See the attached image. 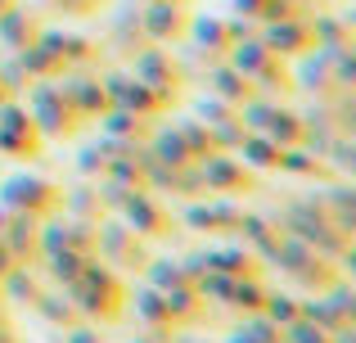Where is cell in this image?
Listing matches in <instances>:
<instances>
[{"label":"cell","instance_id":"1","mask_svg":"<svg viewBox=\"0 0 356 343\" xmlns=\"http://www.w3.org/2000/svg\"><path fill=\"white\" fill-rule=\"evenodd\" d=\"M63 294L72 298L81 321H95V326H113L127 308V280L113 271L108 262H99L95 253L81 262V276L72 285H63Z\"/></svg>","mask_w":356,"mask_h":343},{"label":"cell","instance_id":"2","mask_svg":"<svg viewBox=\"0 0 356 343\" xmlns=\"http://www.w3.org/2000/svg\"><path fill=\"white\" fill-rule=\"evenodd\" d=\"M95 257L113 271H145L149 248L127 221H95Z\"/></svg>","mask_w":356,"mask_h":343},{"label":"cell","instance_id":"3","mask_svg":"<svg viewBox=\"0 0 356 343\" xmlns=\"http://www.w3.org/2000/svg\"><path fill=\"white\" fill-rule=\"evenodd\" d=\"M0 208L27 212V217H50V212H59V190L41 176H14L0 190Z\"/></svg>","mask_w":356,"mask_h":343},{"label":"cell","instance_id":"4","mask_svg":"<svg viewBox=\"0 0 356 343\" xmlns=\"http://www.w3.org/2000/svg\"><path fill=\"white\" fill-rule=\"evenodd\" d=\"M122 221H127L131 230H136L140 239H167L172 235V221H167V212L158 208L154 199H149L145 190H131L127 194V203H122Z\"/></svg>","mask_w":356,"mask_h":343},{"label":"cell","instance_id":"5","mask_svg":"<svg viewBox=\"0 0 356 343\" xmlns=\"http://www.w3.org/2000/svg\"><path fill=\"white\" fill-rule=\"evenodd\" d=\"M36 230H41V217H27V212H9L5 230H0V244L14 262H36Z\"/></svg>","mask_w":356,"mask_h":343},{"label":"cell","instance_id":"6","mask_svg":"<svg viewBox=\"0 0 356 343\" xmlns=\"http://www.w3.org/2000/svg\"><path fill=\"white\" fill-rule=\"evenodd\" d=\"M127 303L136 308V317H140V326H145V330H176L172 326V312H167L163 289L140 285V289H127Z\"/></svg>","mask_w":356,"mask_h":343},{"label":"cell","instance_id":"7","mask_svg":"<svg viewBox=\"0 0 356 343\" xmlns=\"http://www.w3.org/2000/svg\"><path fill=\"white\" fill-rule=\"evenodd\" d=\"M36 294H41V280H36L32 262H14L0 276V303H9V308H32Z\"/></svg>","mask_w":356,"mask_h":343},{"label":"cell","instance_id":"8","mask_svg":"<svg viewBox=\"0 0 356 343\" xmlns=\"http://www.w3.org/2000/svg\"><path fill=\"white\" fill-rule=\"evenodd\" d=\"M298 317L312 321V326H321V330H330V335L348 326V312H343L325 289L321 294H298Z\"/></svg>","mask_w":356,"mask_h":343},{"label":"cell","instance_id":"9","mask_svg":"<svg viewBox=\"0 0 356 343\" xmlns=\"http://www.w3.org/2000/svg\"><path fill=\"white\" fill-rule=\"evenodd\" d=\"M32 312L45 321V326H54V330H68V326H77V321H81V317H77V308H72V298L59 289V285H54V289H41V294H36V298H32Z\"/></svg>","mask_w":356,"mask_h":343},{"label":"cell","instance_id":"10","mask_svg":"<svg viewBox=\"0 0 356 343\" xmlns=\"http://www.w3.org/2000/svg\"><path fill=\"white\" fill-rule=\"evenodd\" d=\"M32 104H36V122H41L50 136H63V131H72V118H68V99H63V90H50V86H41V90L32 95Z\"/></svg>","mask_w":356,"mask_h":343},{"label":"cell","instance_id":"11","mask_svg":"<svg viewBox=\"0 0 356 343\" xmlns=\"http://www.w3.org/2000/svg\"><path fill=\"white\" fill-rule=\"evenodd\" d=\"M163 298H167V312H172V326H199V321L208 317V303L199 298L194 285H176V289H167Z\"/></svg>","mask_w":356,"mask_h":343},{"label":"cell","instance_id":"12","mask_svg":"<svg viewBox=\"0 0 356 343\" xmlns=\"http://www.w3.org/2000/svg\"><path fill=\"white\" fill-rule=\"evenodd\" d=\"M208 266L226 276H257V257H252L248 244H226V248H208Z\"/></svg>","mask_w":356,"mask_h":343},{"label":"cell","instance_id":"13","mask_svg":"<svg viewBox=\"0 0 356 343\" xmlns=\"http://www.w3.org/2000/svg\"><path fill=\"white\" fill-rule=\"evenodd\" d=\"M199 176H203V185H212V190H252V176L230 159H208Z\"/></svg>","mask_w":356,"mask_h":343},{"label":"cell","instance_id":"14","mask_svg":"<svg viewBox=\"0 0 356 343\" xmlns=\"http://www.w3.org/2000/svg\"><path fill=\"white\" fill-rule=\"evenodd\" d=\"M261 303H266V285H261L257 276H239V280L230 285L226 308H235L239 317H248V312H261Z\"/></svg>","mask_w":356,"mask_h":343},{"label":"cell","instance_id":"15","mask_svg":"<svg viewBox=\"0 0 356 343\" xmlns=\"http://www.w3.org/2000/svg\"><path fill=\"white\" fill-rule=\"evenodd\" d=\"M86 257H90V253H77V248H68V244H63L59 253L41 257V262H45V271H50V280L63 289V285H72V280L81 276V262H86Z\"/></svg>","mask_w":356,"mask_h":343},{"label":"cell","instance_id":"16","mask_svg":"<svg viewBox=\"0 0 356 343\" xmlns=\"http://www.w3.org/2000/svg\"><path fill=\"white\" fill-rule=\"evenodd\" d=\"M145 285H154V289H176V285H190L185 280V271H181V257H149L145 262Z\"/></svg>","mask_w":356,"mask_h":343},{"label":"cell","instance_id":"17","mask_svg":"<svg viewBox=\"0 0 356 343\" xmlns=\"http://www.w3.org/2000/svg\"><path fill=\"white\" fill-rule=\"evenodd\" d=\"M235 339L239 343H280V326H275V321H266L261 312H248V317H239Z\"/></svg>","mask_w":356,"mask_h":343},{"label":"cell","instance_id":"18","mask_svg":"<svg viewBox=\"0 0 356 343\" xmlns=\"http://www.w3.org/2000/svg\"><path fill=\"white\" fill-rule=\"evenodd\" d=\"M230 285H235V276H226V271H203L199 280H194V289H199V298L208 303V308H226V298H230Z\"/></svg>","mask_w":356,"mask_h":343},{"label":"cell","instance_id":"19","mask_svg":"<svg viewBox=\"0 0 356 343\" xmlns=\"http://www.w3.org/2000/svg\"><path fill=\"white\" fill-rule=\"evenodd\" d=\"M261 317L275 321V326H289V321H298V294H289V289H266Z\"/></svg>","mask_w":356,"mask_h":343},{"label":"cell","instance_id":"20","mask_svg":"<svg viewBox=\"0 0 356 343\" xmlns=\"http://www.w3.org/2000/svg\"><path fill=\"white\" fill-rule=\"evenodd\" d=\"M63 244L77 248V253H95V221L63 217Z\"/></svg>","mask_w":356,"mask_h":343},{"label":"cell","instance_id":"21","mask_svg":"<svg viewBox=\"0 0 356 343\" xmlns=\"http://www.w3.org/2000/svg\"><path fill=\"white\" fill-rule=\"evenodd\" d=\"M280 339L284 343H330V330H321V326H312V321H289V326H280Z\"/></svg>","mask_w":356,"mask_h":343},{"label":"cell","instance_id":"22","mask_svg":"<svg viewBox=\"0 0 356 343\" xmlns=\"http://www.w3.org/2000/svg\"><path fill=\"white\" fill-rule=\"evenodd\" d=\"M243 159L257 163V168H280V145L266 141V136H252V141H243Z\"/></svg>","mask_w":356,"mask_h":343},{"label":"cell","instance_id":"23","mask_svg":"<svg viewBox=\"0 0 356 343\" xmlns=\"http://www.w3.org/2000/svg\"><path fill=\"white\" fill-rule=\"evenodd\" d=\"M270 230H275V226H270L266 217H257V212H243V217H239V230H235V235H239L243 244L252 248V244H261V239H266Z\"/></svg>","mask_w":356,"mask_h":343},{"label":"cell","instance_id":"24","mask_svg":"<svg viewBox=\"0 0 356 343\" xmlns=\"http://www.w3.org/2000/svg\"><path fill=\"white\" fill-rule=\"evenodd\" d=\"M59 343H104V330L95 321H77V326L59 330Z\"/></svg>","mask_w":356,"mask_h":343},{"label":"cell","instance_id":"25","mask_svg":"<svg viewBox=\"0 0 356 343\" xmlns=\"http://www.w3.org/2000/svg\"><path fill=\"white\" fill-rule=\"evenodd\" d=\"M217 86H221V95H226V99H235V104H239L243 95H248V86H243L235 72H221V77H217Z\"/></svg>","mask_w":356,"mask_h":343},{"label":"cell","instance_id":"26","mask_svg":"<svg viewBox=\"0 0 356 343\" xmlns=\"http://www.w3.org/2000/svg\"><path fill=\"white\" fill-rule=\"evenodd\" d=\"M185 226H190V230H212V208H203V203H194V208L185 212Z\"/></svg>","mask_w":356,"mask_h":343},{"label":"cell","instance_id":"27","mask_svg":"<svg viewBox=\"0 0 356 343\" xmlns=\"http://www.w3.org/2000/svg\"><path fill=\"white\" fill-rule=\"evenodd\" d=\"M334 262H339V276H348V280L356 285V239H352L348 248H343L339 257H334Z\"/></svg>","mask_w":356,"mask_h":343},{"label":"cell","instance_id":"28","mask_svg":"<svg viewBox=\"0 0 356 343\" xmlns=\"http://www.w3.org/2000/svg\"><path fill=\"white\" fill-rule=\"evenodd\" d=\"M131 343H172V335L167 330H145V335H136Z\"/></svg>","mask_w":356,"mask_h":343},{"label":"cell","instance_id":"29","mask_svg":"<svg viewBox=\"0 0 356 343\" xmlns=\"http://www.w3.org/2000/svg\"><path fill=\"white\" fill-rule=\"evenodd\" d=\"M339 159H343V168L356 176V145H339Z\"/></svg>","mask_w":356,"mask_h":343},{"label":"cell","instance_id":"30","mask_svg":"<svg viewBox=\"0 0 356 343\" xmlns=\"http://www.w3.org/2000/svg\"><path fill=\"white\" fill-rule=\"evenodd\" d=\"M330 343H356V326L348 321L343 330H334V335H330Z\"/></svg>","mask_w":356,"mask_h":343},{"label":"cell","instance_id":"31","mask_svg":"<svg viewBox=\"0 0 356 343\" xmlns=\"http://www.w3.org/2000/svg\"><path fill=\"white\" fill-rule=\"evenodd\" d=\"M348 321H352V326H356V294H352V298H348Z\"/></svg>","mask_w":356,"mask_h":343},{"label":"cell","instance_id":"32","mask_svg":"<svg viewBox=\"0 0 356 343\" xmlns=\"http://www.w3.org/2000/svg\"><path fill=\"white\" fill-rule=\"evenodd\" d=\"M221 343H239V339H235V335H230V339H221Z\"/></svg>","mask_w":356,"mask_h":343},{"label":"cell","instance_id":"33","mask_svg":"<svg viewBox=\"0 0 356 343\" xmlns=\"http://www.w3.org/2000/svg\"><path fill=\"white\" fill-rule=\"evenodd\" d=\"M280 343H284V339H280Z\"/></svg>","mask_w":356,"mask_h":343}]
</instances>
